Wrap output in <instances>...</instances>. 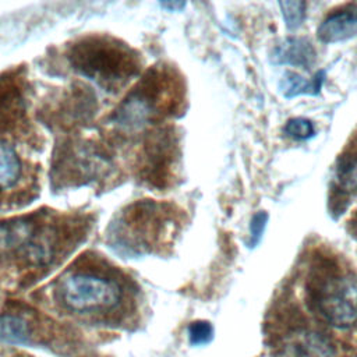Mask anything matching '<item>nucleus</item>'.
I'll return each instance as SVG.
<instances>
[{"label": "nucleus", "instance_id": "10", "mask_svg": "<svg viewBox=\"0 0 357 357\" xmlns=\"http://www.w3.org/2000/svg\"><path fill=\"white\" fill-rule=\"evenodd\" d=\"M25 112L22 81L18 74L0 75V131L15 127Z\"/></svg>", "mask_w": 357, "mask_h": 357}, {"label": "nucleus", "instance_id": "19", "mask_svg": "<svg viewBox=\"0 0 357 357\" xmlns=\"http://www.w3.org/2000/svg\"><path fill=\"white\" fill-rule=\"evenodd\" d=\"M266 220H268V216L265 212H258L257 215H254V218L251 220V241H250L251 247L258 244L259 238L262 237Z\"/></svg>", "mask_w": 357, "mask_h": 357}, {"label": "nucleus", "instance_id": "20", "mask_svg": "<svg viewBox=\"0 0 357 357\" xmlns=\"http://www.w3.org/2000/svg\"><path fill=\"white\" fill-rule=\"evenodd\" d=\"M353 225H354V231H356V236H357V213H356V219H354V222H353Z\"/></svg>", "mask_w": 357, "mask_h": 357}, {"label": "nucleus", "instance_id": "4", "mask_svg": "<svg viewBox=\"0 0 357 357\" xmlns=\"http://www.w3.org/2000/svg\"><path fill=\"white\" fill-rule=\"evenodd\" d=\"M174 223V212L169 205L139 201L127 206L112 223L109 243L121 254H142L156 245L163 234H170Z\"/></svg>", "mask_w": 357, "mask_h": 357}, {"label": "nucleus", "instance_id": "8", "mask_svg": "<svg viewBox=\"0 0 357 357\" xmlns=\"http://www.w3.org/2000/svg\"><path fill=\"white\" fill-rule=\"evenodd\" d=\"M178 160V142L172 128L152 132L138 156V176L152 187H166L174 177Z\"/></svg>", "mask_w": 357, "mask_h": 357}, {"label": "nucleus", "instance_id": "7", "mask_svg": "<svg viewBox=\"0 0 357 357\" xmlns=\"http://www.w3.org/2000/svg\"><path fill=\"white\" fill-rule=\"evenodd\" d=\"M109 166L106 152L93 142L74 141L61 146L54 156L53 172L63 184H85L99 177Z\"/></svg>", "mask_w": 357, "mask_h": 357}, {"label": "nucleus", "instance_id": "3", "mask_svg": "<svg viewBox=\"0 0 357 357\" xmlns=\"http://www.w3.org/2000/svg\"><path fill=\"white\" fill-rule=\"evenodd\" d=\"M311 310L328 325L347 329L357 324V276L332 262L319 264L307 282Z\"/></svg>", "mask_w": 357, "mask_h": 357}, {"label": "nucleus", "instance_id": "17", "mask_svg": "<svg viewBox=\"0 0 357 357\" xmlns=\"http://www.w3.org/2000/svg\"><path fill=\"white\" fill-rule=\"evenodd\" d=\"M284 132L296 139H308L314 135L315 130L308 119L293 117L286 123Z\"/></svg>", "mask_w": 357, "mask_h": 357}, {"label": "nucleus", "instance_id": "13", "mask_svg": "<svg viewBox=\"0 0 357 357\" xmlns=\"http://www.w3.org/2000/svg\"><path fill=\"white\" fill-rule=\"evenodd\" d=\"M29 337L31 326L24 317L11 312L0 314V343L20 346L26 344Z\"/></svg>", "mask_w": 357, "mask_h": 357}, {"label": "nucleus", "instance_id": "6", "mask_svg": "<svg viewBox=\"0 0 357 357\" xmlns=\"http://www.w3.org/2000/svg\"><path fill=\"white\" fill-rule=\"evenodd\" d=\"M57 297L70 311H109L120 303L121 290L116 282L102 275L73 272L59 282Z\"/></svg>", "mask_w": 357, "mask_h": 357}, {"label": "nucleus", "instance_id": "1", "mask_svg": "<svg viewBox=\"0 0 357 357\" xmlns=\"http://www.w3.org/2000/svg\"><path fill=\"white\" fill-rule=\"evenodd\" d=\"M181 102V86L172 70L148 71L110 116V121L126 131L145 127L173 114Z\"/></svg>", "mask_w": 357, "mask_h": 357}, {"label": "nucleus", "instance_id": "11", "mask_svg": "<svg viewBox=\"0 0 357 357\" xmlns=\"http://www.w3.org/2000/svg\"><path fill=\"white\" fill-rule=\"evenodd\" d=\"M271 59L276 64L308 67L315 59V50L305 38L293 36L278 43L271 53Z\"/></svg>", "mask_w": 357, "mask_h": 357}, {"label": "nucleus", "instance_id": "15", "mask_svg": "<svg viewBox=\"0 0 357 357\" xmlns=\"http://www.w3.org/2000/svg\"><path fill=\"white\" fill-rule=\"evenodd\" d=\"M324 82V71H318L311 81L296 73H286L280 81V91L286 98H294L304 93H318Z\"/></svg>", "mask_w": 357, "mask_h": 357}, {"label": "nucleus", "instance_id": "14", "mask_svg": "<svg viewBox=\"0 0 357 357\" xmlns=\"http://www.w3.org/2000/svg\"><path fill=\"white\" fill-rule=\"evenodd\" d=\"M22 173V165L15 149L0 139V191L17 184Z\"/></svg>", "mask_w": 357, "mask_h": 357}, {"label": "nucleus", "instance_id": "12", "mask_svg": "<svg viewBox=\"0 0 357 357\" xmlns=\"http://www.w3.org/2000/svg\"><path fill=\"white\" fill-rule=\"evenodd\" d=\"M357 33V10L339 11L325 18L318 28V38L322 42H339Z\"/></svg>", "mask_w": 357, "mask_h": 357}, {"label": "nucleus", "instance_id": "18", "mask_svg": "<svg viewBox=\"0 0 357 357\" xmlns=\"http://www.w3.org/2000/svg\"><path fill=\"white\" fill-rule=\"evenodd\" d=\"M213 328L206 321H195L188 326V340L192 346H202L212 340Z\"/></svg>", "mask_w": 357, "mask_h": 357}, {"label": "nucleus", "instance_id": "16", "mask_svg": "<svg viewBox=\"0 0 357 357\" xmlns=\"http://www.w3.org/2000/svg\"><path fill=\"white\" fill-rule=\"evenodd\" d=\"M279 7L282 8V14L287 28L294 29L301 25L305 14L304 1H279Z\"/></svg>", "mask_w": 357, "mask_h": 357}, {"label": "nucleus", "instance_id": "9", "mask_svg": "<svg viewBox=\"0 0 357 357\" xmlns=\"http://www.w3.org/2000/svg\"><path fill=\"white\" fill-rule=\"evenodd\" d=\"M276 357H333L332 343L319 332L294 328L284 332L275 344Z\"/></svg>", "mask_w": 357, "mask_h": 357}, {"label": "nucleus", "instance_id": "5", "mask_svg": "<svg viewBox=\"0 0 357 357\" xmlns=\"http://www.w3.org/2000/svg\"><path fill=\"white\" fill-rule=\"evenodd\" d=\"M57 229L39 215H22L0 222V257H22L32 265H46L54 255Z\"/></svg>", "mask_w": 357, "mask_h": 357}, {"label": "nucleus", "instance_id": "2", "mask_svg": "<svg viewBox=\"0 0 357 357\" xmlns=\"http://www.w3.org/2000/svg\"><path fill=\"white\" fill-rule=\"evenodd\" d=\"M71 67L105 89L123 86L139 70L137 53L110 36H85L67 50Z\"/></svg>", "mask_w": 357, "mask_h": 357}]
</instances>
